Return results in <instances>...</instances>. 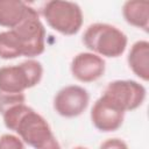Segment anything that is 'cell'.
I'll return each mask as SVG.
<instances>
[{"label": "cell", "mask_w": 149, "mask_h": 149, "mask_svg": "<svg viewBox=\"0 0 149 149\" xmlns=\"http://www.w3.org/2000/svg\"><path fill=\"white\" fill-rule=\"evenodd\" d=\"M83 43L90 52L100 57L116 58L125 52L128 38L118 27L97 22L86 28L83 35Z\"/></svg>", "instance_id": "cell-1"}, {"label": "cell", "mask_w": 149, "mask_h": 149, "mask_svg": "<svg viewBox=\"0 0 149 149\" xmlns=\"http://www.w3.org/2000/svg\"><path fill=\"white\" fill-rule=\"evenodd\" d=\"M14 132L34 149H62L48 121L31 107L20 118Z\"/></svg>", "instance_id": "cell-2"}, {"label": "cell", "mask_w": 149, "mask_h": 149, "mask_svg": "<svg viewBox=\"0 0 149 149\" xmlns=\"http://www.w3.org/2000/svg\"><path fill=\"white\" fill-rule=\"evenodd\" d=\"M43 77L42 64L27 59L16 65L0 68V91L5 93H24L26 90L40 84Z\"/></svg>", "instance_id": "cell-3"}, {"label": "cell", "mask_w": 149, "mask_h": 149, "mask_svg": "<svg viewBox=\"0 0 149 149\" xmlns=\"http://www.w3.org/2000/svg\"><path fill=\"white\" fill-rule=\"evenodd\" d=\"M42 15L48 26L63 35H76L84 21L80 6L66 0H50L44 3Z\"/></svg>", "instance_id": "cell-4"}, {"label": "cell", "mask_w": 149, "mask_h": 149, "mask_svg": "<svg viewBox=\"0 0 149 149\" xmlns=\"http://www.w3.org/2000/svg\"><path fill=\"white\" fill-rule=\"evenodd\" d=\"M13 30L22 49V56L35 58L45 50V28L36 9H34Z\"/></svg>", "instance_id": "cell-5"}, {"label": "cell", "mask_w": 149, "mask_h": 149, "mask_svg": "<svg viewBox=\"0 0 149 149\" xmlns=\"http://www.w3.org/2000/svg\"><path fill=\"white\" fill-rule=\"evenodd\" d=\"M104 94L108 95L125 113L139 108L146 100L147 90L139 81L118 79L108 83Z\"/></svg>", "instance_id": "cell-6"}, {"label": "cell", "mask_w": 149, "mask_h": 149, "mask_svg": "<svg viewBox=\"0 0 149 149\" xmlns=\"http://www.w3.org/2000/svg\"><path fill=\"white\" fill-rule=\"evenodd\" d=\"M90 104V94L79 85H68L61 88L54 98V109L63 118L81 115Z\"/></svg>", "instance_id": "cell-7"}, {"label": "cell", "mask_w": 149, "mask_h": 149, "mask_svg": "<svg viewBox=\"0 0 149 149\" xmlns=\"http://www.w3.org/2000/svg\"><path fill=\"white\" fill-rule=\"evenodd\" d=\"M125 112L106 94H101L93 104L90 113L92 125L100 132L118 130L125 120Z\"/></svg>", "instance_id": "cell-8"}, {"label": "cell", "mask_w": 149, "mask_h": 149, "mask_svg": "<svg viewBox=\"0 0 149 149\" xmlns=\"http://www.w3.org/2000/svg\"><path fill=\"white\" fill-rule=\"evenodd\" d=\"M70 70L78 81L92 83L104 76L106 63L102 57L93 52H79L72 58Z\"/></svg>", "instance_id": "cell-9"}, {"label": "cell", "mask_w": 149, "mask_h": 149, "mask_svg": "<svg viewBox=\"0 0 149 149\" xmlns=\"http://www.w3.org/2000/svg\"><path fill=\"white\" fill-rule=\"evenodd\" d=\"M34 9L21 0H0V27L14 29Z\"/></svg>", "instance_id": "cell-10"}, {"label": "cell", "mask_w": 149, "mask_h": 149, "mask_svg": "<svg viewBox=\"0 0 149 149\" xmlns=\"http://www.w3.org/2000/svg\"><path fill=\"white\" fill-rule=\"evenodd\" d=\"M129 69L143 81L149 80V42L146 40L136 41L127 56Z\"/></svg>", "instance_id": "cell-11"}, {"label": "cell", "mask_w": 149, "mask_h": 149, "mask_svg": "<svg viewBox=\"0 0 149 149\" xmlns=\"http://www.w3.org/2000/svg\"><path fill=\"white\" fill-rule=\"evenodd\" d=\"M125 21L139 29L148 31L149 28V2L143 0H128L122 6Z\"/></svg>", "instance_id": "cell-12"}, {"label": "cell", "mask_w": 149, "mask_h": 149, "mask_svg": "<svg viewBox=\"0 0 149 149\" xmlns=\"http://www.w3.org/2000/svg\"><path fill=\"white\" fill-rule=\"evenodd\" d=\"M22 56V49L13 30L0 31V58L14 59Z\"/></svg>", "instance_id": "cell-13"}, {"label": "cell", "mask_w": 149, "mask_h": 149, "mask_svg": "<svg viewBox=\"0 0 149 149\" xmlns=\"http://www.w3.org/2000/svg\"><path fill=\"white\" fill-rule=\"evenodd\" d=\"M20 104H26L24 93H5L0 91V114L1 115L8 108Z\"/></svg>", "instance_id": "cell-14"}, {"label": "cell", "mask_w": 149, "mask_h": 149, "mask_svg": "<svg viewBox=\"0 0 149 149\" xmlns=\"http://www.w3.org/2000/svg\"><path fill=\"white\" fill-rule=\"evenodd\" d=\"M0 149H26V147L17 135L2 134L0 136Z\"/></svg>", "instance_id": "cell-15"}, {"label": "cell", "mask_w": 149, "mask_h": 149, "mask_svg": "<svg viewBox=\"0 0 149 149\" xmlns=\"http://www.w3.org/2000/svg\"><path fill=\"white\" fill-rule=\"evenodd\" d=\"M99 149H129V148L123 140L118 139V137H113V139L105 140L100 144Z\"/></svg>", "instance_id": "cell-16"}, {"label": "cell", "mask_w": 149, "mask_h": 149, "mask_svg": "<svg viewBox=\"0 0 149 149\" xmlns=\"http://www.w3.org/2000/svg\"><path fill=\"white\" fill-rule=\"evenodd\" d=\"M72 149H88L87 147H84V146H76V147H73Z\"/></svg>", "instance_id": "cell-17"}]
</instances>
